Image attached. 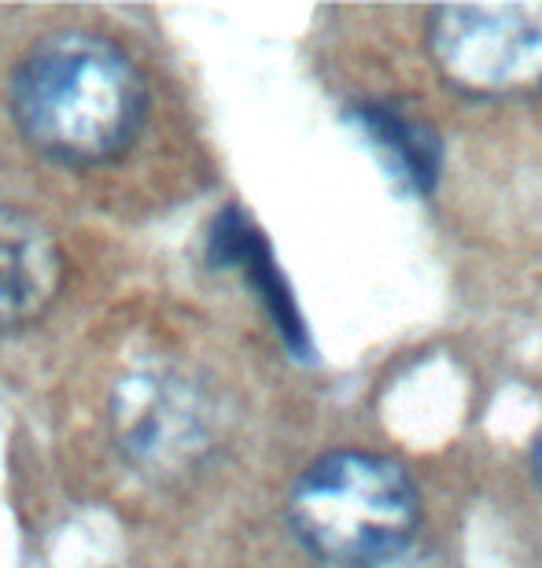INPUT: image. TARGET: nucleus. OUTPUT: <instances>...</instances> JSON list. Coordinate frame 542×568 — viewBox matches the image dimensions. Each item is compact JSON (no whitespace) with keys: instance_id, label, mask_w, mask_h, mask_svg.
Wrapping results in <instances>:
<instances>
[{"instance_id":"nucleus-2","label":"nucleus","mask_w":542,"mask_h":568,"mask_svg":"<svg viewBox=\"0 0 542 568\" xmlns=\"http://www.w3.org/2000/svg\"><path fill=\"white\" fill-rule=\"evenodd\" d=\"M60 462L85 498L155 520L218 458L225 403L152 300L119 303L63 351L52 392Z\"/></svg>"},{"instance_id":"nucleus-6","label":"nucleus","mask_w":542,"mask_h":568,"mask_svg":"<svg viewBox=\"0 0 542 568\" xmlns=\"http://www.w3.org/2000/svg\"><path fill=\"white\" fill-rule=\"evenodd\" d=\"M351 126L366 138L372 155L388 170V178L402 192L428 196L439 185V170H443V144L425 122L413 115H402L391 104H355L347 111Z\"/></svg>"},{"instance_id":"nucleus-3","label":"nucleus","mask_w":542,"mask_h":568,"mask_svg":"<svg viewBox=\"0 0 542 568\" xmlns=\"http://www.w3.org/2000/svg\"><path fill=\"white\" fill-rule=\"evenodd\" d=\"M89 222L0 185V347L52 339L67 347L93 325L82 314L108 311L100 295V255Z\"/></svg>"},{"instance_id":"nucleus-5","label":"nucleus","mask_w":542,"mask_h":568,"mask_svg":"<svg viewBox=\"0 0 542 568\" xmlns=\"http://www.w3.org/2000/svg\"><path fill=\"white\" fill-rule=\"evenodd\" d=\"M428 49L458 93L528 97L542 89V4H454L428 22Z\"/></svg>"},{"instance_id":"nucleus-4","label":"nucleus","mask_w":542,"mask_h":568,"mask_svg":"<svg viewBox=\"0 0 542 568\" xmlns=\"http://www.w3.org/2000/svg\"><path fill=\"white\" fill-rule=\"evenodd\" d=\"M288 525L299 547L325 565L377 568L413 542L421 495L399 462L369 450H333L292 484Z\"/></svg>"},{"instance_id":"nucleus-7","label":"nucleus","mask_w":542,"mask_h":568,"mask_svg":"<svg viewBox=\"0 0 542 568\" xmlns=\"http://www.w3.org/2000/svg\"><path fill=\"white\" fill-rule=\"evenodd\" d=\"M532 465H535V484H539V491H542V428H539V436H535V454H532Z\"/></svg>"},{"instance_id":"nucleus-1","label":"nucleus","mask_w":542,"mask_h":568,"mask_svg":"<svg viewBox=\"0 0 542 568\" xmlns=\"http://www.w3.org/2000/svg\"><path fill=\"white\" fill-rule=\"evenodd\" d=\"M0 185L82 222L174 211L185 111L141 11L0 4Z\"/></svg>"}]
</instances>
